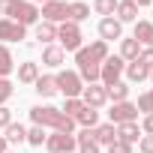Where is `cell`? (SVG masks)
Returning a JSON list of instances; mask_svg holds the SVG:
<instances>
[{"label": "cell", "mask_w": 153, "mask_h": 153, "mask_svg": "<svg viewBox=\"0 0 153 153\" xmlns=\"http://www.w3.org/2000/svg\"><path fill=\"white\" fill-rule=\"evenodd\" d=\"M27 36V27H21L12 18H0V45H9V42H21Z\"/></svg>", "instance_id": "30bf717a"}, {"label": "cell", "mask_w": 153, "mask_h": 153, "mask_svg": "<svg viewBox=\"0 0 153 153\" xmlns=\"http://www.w3.org/2000/svg\"><path fill=\"white\" fill-rule=\"evenodd\" d=\"M57 93H63L66 99H75V96H81L84 90V81H81V75L75 72V69H60L57 75Z\"/></svg>", "instance_id": "3957f363"}, {"label": "cell", "mask_w": 153, "mask_h": 153, "mask_svg": "<svg viewBox=\"0 0 153 153\" xmlns=\"http://www.w3.org/2000/svg\"><path fill=\"white\" fill-rule=\"evenodd\" d=\"M138 63H141V66H147V69H153V48H141Z\"/></svg>", "instance_id": "e575fe53"}, {"label": "cell", "mask_w": 153, "mask_h": 153, "mask_svg": "<svg viewBox=\"0 0 153 153\" xmlns=\"http://www.w3.org/2000/svg\"><path fill=\"white\" fill-rule=\"evenodd\" d=\"M87 18H90V6H87V3H81V0L69 3V21H72V24H81V21H87Z\"/></svg>", "instance_id": "83f0119b"}, {"label": "cell", "mask_w": 153, "mask_h": 153, "mask_svg": "<svg viewBox=\"0 0 153 153\" xmlns=\"http://www.w3.org/2000/svg\"><path fill=\"white\" fill-rule=\"evenodd\" d=\"M12 93H15L12 81H9V78H0V105H6V102L12 99Z\"/></svg>", "instance_id": "836d02e7"}, {"label": "cell", "mask_w": 153, "mask_h": 153, "mask_svg": "<svg viewBox=\"0 0 153 153\" xmlns=\"http://www.w3.org/2000/svg\"><path fill=\"white\" fill-rule=\"evenodd\" d=\"M108 117H111V123L114 126H120V123H132V120H138V108H135V102H114L111 105V111H108Z\"/></svg>", "instance_id": "9c48e42d"}, {"label": "cell", "mask_w": 153, "mask_h": 153, "mask_svg": "<svg viewBox=\"0 0 153 153\" xmlns=\"http://www.w3.org/2000/svg\"><path fill=\"white\" fill-rule=\"evenodd\" d=\"M9 123H12V111H9L6 105H0V129H6Z\"/></svg>", "instance_id": "8d00e7d4"}, {"label": "cell", "mask_w": 153, "mask_h": 153, "mask_svg": "<svg viewBox=\"0 0 153 153\" xmlns=\"http://www.w3.org/2000/svg\"><path fill=\"white\" fill-rule=\"evenodd\" d=\"M99 36H102V42H117V39H123V24L111 15V18H102L99 21Z\"/></svg>", "instance_id": "7c38bea8"}, {"label": "cell", "mask_w": 153, "mask_h": 153, "mask_svg": "<svg viewBox=\"0 0 153 153\" xmlns=\"http://www.w3.org/2000/svg\"><path fill=\"white\" fill-rule=\"evenodd\" d=\"M75 141H78V153H99V144L93 141V129H78Z\"/></svg>", "instance_id": "d6986e66"}, {"label": "cell", "mask_w": 153, "mask_h": 153, "mask_svg": "<svg viewBox=\"0 0 153 153\" xmlns=\"http://www.w3.org/2000/svg\"><path fill=\"white\" fill-rule=\"evenodd\" d=\"M75 126H81V129H96V126H99V111L90 108V105H84V111L75 117Z\"/></svg>", "instance_id": "7402d4cb"}, {"label": "cell", "mask_w": 153, "mask_h": 153, "mask_svg": "<svg viewBox=\"0 0 153 153\" xmlns=\"http://www.w3.org/2000/svg\"><path fill=\"white\" fill-rule=\"evenodd\" d=\"M93 141H96L99 147H111V144L117 141V126H114V123H99V126L93 129Z\"/></svg>", "instance_id": "4fadbf2b"}, {"label": "cell", "mask_w": 153, "mask_h": 153, "mask_svg": "<svg viewBox=\"0 0 153 153\" xmlns=\"http://www.w3.org/2000/svg\"><path fill=\"white\" fill-rule=\"evenodd\" d=\"M123 69H126V60H123L120 54H108V57L102 60V69H99V84H102V87H108V84L120 81Z\"/></svg>", "instance_id": "5b68a950"}, {"label": "cell", "mask_w": 153, "mask_h": 153, "mask_svg": "<svg viewBox=\"0 0 153 153\" xmlns=\"http://www.w3.org/2000/svg\"><path fill=\"white\" fill-rule=\"evenodd\" d=\"M45 150L48 153H72V150H78V141H75V135H66V132H51L45 138Z\"/></svg>", "instance_id": "ba28073f"}, {"label": "cell", "mask_w": 153, "mask_h": 153, "mask_svg": "<svg viewBox=\"0 0 153 153\" xmlns=\"http://www.w3.org/2000/svg\"><path fill=\"white\" fill-rule=\"evenodd\" d=\"M81 99H84V105H90V108H96V111L108 102V96H105V87H102V84H84Z\"/></svg>", "instance_id": "8fae6325"}, {"label": "cell", "mask_w": 153, "mask_h": 153, "mask_svg": "<svg viewBox=\"0 0 153 153\" xmlns=\"http://www.w3.org/2000/svg\"><path fill=\"white\" fill-rule=\"evenodd\" d=\"M132 39H135L141 48H153V21H135Z\"/></svg>", "instance_id": "5bb4252c"}, {"label": "cell", "mask_w": 153, "mask_h": 153, "mask_svg": "<svg viewBox=\"0 0 153 153\" xmlns=\"http://www.w3.org/2000/svg\"><path fill=\"white\" fill-rule=\"evenodd\" d=\"M138 54H141V45H138L132 36H129V39L123 36V39H120V57H123L126 63H132V60H138Z\"/></svg>", "instance_id": "d4e9b609"}, {"label": "cell", "mask_w": 153, "mask_h": 153, "mask_svg": "<svg viewBox=\"0 0 153 153\" xmlns=\"http://www.w3.org/2000/svg\"><path fill=\"white\" fill-rule=\"evenodd\" d=\"M39 18L48 21V24H63V21H69V3H63V0H48L39 9Z\"/></svg>", "instance_id": "52a82bcc"}, {"label": "cell", "mask_w": 153, "mask_h": 153, "mask_svg": "<svg viewBox=\"0 0 153 153\" xmlns=\"http://www.w3.org/2000/svg\"><path fill=\"white\" fill-rule=\"evenodd\" d=\"M75 63H78V69H75V72H78L81 75V81L84 84H99V69H102V63L81 45L78 51H75Z\"/></svg>", "instance_id": "7a4b0ae2"}, {"label": "cell", "mask_w": 153, "mask_h": 153, "mask_svg": "<svg viewBox=\"0 0 153 153\" xmlns=\"http://www.w3.org/2000/svg\"><path fill=\"white\" fill-rule=\"evenodd\" d=\"M138 150L141 153H153V135H141L138 138Z\"/></svg>", "instance_id": "d590c367"}, {"label": "cell", "mask_w": 153, "mask_h": 153, "mask_svg": "<svg viewBox=\"0 0 153 153\" xmlns=\"http://www.w3.org/2000/svg\"><path fill=\"white\" fill-rule=\"evenodd\" d=\"M141 135H144V132H141L138 120H132V123H120V126H117V141H123V144H138Z\"/></svg>", "instance_id": "9a60e30c"}, {"label": "cell", "mask_w": 153, "mask_h": 153, "mask_svg": "<svg viewBox=\"0 0 153 153\" xmlns=\"http://www.w3.org/2000/svg\"><path fill=\"white\" fill-rule=\"evenodd\" d=\"M33 90H36L39 96L51 99V96L57 93V78H54V75H39V78H36V84H33Z\"/></svg>", "instance_id": "ffe728a7"}, {"label": "cell", "mask_w": 153, "mask_h": 153, "mask_svg": "<svg viewBox=\"0 0 153 153\" xmlns=\"http://www.w3.org/2000/svg\"><path fill=\"white\" fill-rule=\"evenodd\" d=\"M30 3H48V0H30Z\"/></svg>", "instance_id": "7bdbcfd3"}, {"label": "cell", "mask_w": 153, "mask_h": 153, "mask_svg": "<svg viewBox=\"0 0 153 153\" xmlns=\"http://www.w3.org/2000/svg\"><path fill=\"white\" fill-rule=\"evenodd\" d=\"M18 3V0H0V15L3 18H9V12H12V6Z\"/></svg>", "instance_id": "f35d334b"}, {"label": "cell", "mask_w": 153, "mask_h": 153, "mask_svg": "<svg viewBox=\"0 0 153 153\" xmlns=\"http://www.w3.org/2000/svg\"><path fill=\"white\" fill-rule=\"evenodd\" d=\"M36 78H39V63H36V60L18 63V81H21V84H36Z\"/></svg>", "instance_id": "e0dca14e"}, {"label": "cell", "mask_w": 153, "mask_h": 153, "mask_svg": "<svg viewBox=\"0 0 153 153\" xmlns=\"http://www.w3.org/2000/svg\"><path fill=\"white\" fill-rule=\"evenodd\" d=\"M60 111H63L66 117H72V120H75V117H78V114L84 111V99H81V96H75V99H66V105H63Z\"/></svg>", "instance_id": "4dcf8cb0"}, {"label": "cell", "mask_w": 153, "mask_h": 153, "mask_svg": "<svg viewBox=\"0 0 153 153\" xmlns=\"http://www.w3.org/2000/svg\"><path fill=\"white\" fill-rule=\"evenodd\" d=\"M93 12L102 18H111L117 12V0H93Z\"/></svg>", "instance_id": "f546056e"}, {"label": "cell", "mask_w": 153, "mask_h": 153, "mask_svg": "<svg viewBox=\"0 0 153 153\" xmlns=\"http://www.w3.org/2000/svg\"><path fill=\"white\" fill-rule=\"evenodd\" d=\"M36 39H39L42 45H54V39H57V24L39 21V24H36Z\"/></svg>", "instance_id": "cb8c5ba5"}, {"label": "cell", "mask_w": 153, "mask_h": 153, "mask_svg": "<svg viewBox=\"0 0 153 153\" xmlns=\"http://www.w3.org/2000/svg\"><path fill=\"white\" fill-rule=\"evenodd\" d=\"M108 153H132V144H123V141H114L108 147Z\"/></svg>", "instance_id": "74e56055"}, {"label": "cell", "mask_w": 153, "mask_h": 153, "mask_svg": "<svg viewBox=\"0 0 153 153\" xmlns=\"http://www.w3.org/2000/svg\"><path fill=\"white\" fill-rule=\"evenodd\" d=\"M87 51H90V54H93V57H96V60L102 63V60L108 57V42H102V39H96V42H90V45H87Z\"/></svg>", "instance_id": "d6a6232c"}, {"label": "cell", "mask_w": 153, "mask_h": 153, "mask_svg": "<svg viewBox=\"0 0 153 153\" xmlns=\"http://www.w3.org/2000/svg\"><path fill=\"white\" fill-rule=\"evenodd\" d=\"M3 138H6V144H24V141H27V126H21V123L12 120V123L6 126V135H3Z\"/></svg>", "instance_id": "4316f807"}, {"label": "cell", "mask_w": 153, "mask_h": 153, "mask_svg": "<svg viewBox=\"0 0 153 153\" xmlns=\"http://www.w3.org/2000/svg\"><path fill=\"white\" fill-rule=\"evenodd\" d=\"M150 81H153V69H150Z\"/></svg>", "instance_id": "ee69618b"}, {"label": "cell", "mask_w": 153, "mask_h": 153, "mask_svg": "<svg viewBox=\"0 0 153 153\" xmlns=\"http://www.w3.org/2000/svg\"><path fill=\"white\" fill-rule=\"evenodd\" d=\"M117 21L120 24H129V21H138V6L132 3V0H117Z\"/></svg>", "instance_id": "ac0fdd59"}, {"label": "cell", "mask_w": 153, "mask_h": 153, "mask_svg": "<svg viewBox=\"0 0 153 153\" xmlns=\"http://www.w3.org/2000/svg\"><path fill=\"white\" fill-rule=\"evenodd\" d=\"M9 18H12V21H18L21 27L39 24V6H36V3H30V0H18V3L12 6V12H9Z\"/></svg>", "instance_id": "8992f818"}, {"label": "cell", "mask_w": 153, "mask_h": 153, "mask_svg": "<svg viewBox=\"0 0 153 153\" xmlns=\"http://www.w3.org/2000/svg\"><path fill=\"white\" fill-rule=\"evenodd\" d=\"M123 72H126V78H129L132 84H141V81H147V78H150V69H147V66H141L138 60L126 63V69H123Z\"/></svg>", "instance_id": "44dd1931"}, {"label": "cell", "mask_w": 153, "mask_h": 153, "mask_svg": "<svg viewBox=\"0 0 153 153\" xmlns=\"http://www.w3.org/2000/svg\"><path fill=\"white\" fill-rule=\"evenodd\" d=\"M105 96H108L111 102H126V99H129V84H126V81H114V84L105 87Z\"/></svg>", "instance_id": "484cf974"}, {"label": "cell", "mask_w": 153, "mask_h": 153, "mask_svg": "<svg viewBox=\"0 0 153 153\" xmlns=\"http://www.w3.org/2000/svg\"><path fill=\"white\" fill-rule=\"evenodd\" d=\"M57 42H60V48H63V51H78V48H81V42H84V33H81V27H78V24L63 21V24H57Z\"/></svg>", "instance_id": "277c9868"}, {"label": "cell", "mask_w": 153, "mask_h": 153, "mask_svg": "<svg viewBox=\"0 0 153 153\" xmlns=\"http://www.w3.org/2000/svg\"><path fill=\"white\" fill-rule=\"evenodd\" d=\"M30 120L36 126H45V129H54V132H66V135H75V120L66 117L60 108L54 105H33L30 108Z\"/></svg>", "instance_id": "6da1fadb"}, {"label": "cell", "mask_w": 153, "mask_h": 153, "mask_svg": "<svg viewBox=\"0 0 153 153\" xmlns=\"http://www.w3.org/2000/svg\"><path fill=\"white\" fill-rule=\"evenodd\" d=\"M0 153H6V138L0 135Z\"/></svg>", "instance_id": "b9f144b4"}, {"label": "cell", "mask_w": 153, "mask_h": 153, "mask_svg": "<svg viewBox=\"0 0 153 153\" xmlns=\"http://www.w3.org/2000/svg\"><path fill=\"white\" fill-rule=\"evenodd\" d=\"M150 6H153V0H150Z\"/></svg>", "instance_id": "bcb514c9"}, {"label": "cell", "mask_w": 153, "mask_h": 153, "mask_svg": "<svg viewBox=\"0 0 153 153\" xmlns=\"http://www.w3.org/2000/svg\"><path fill=\"white\" fill-rule=\"evenodd\" d=\"M6 153H15V150H6Z\"/></svg>", "instance_id": "f6af8a7d"}, {"label": "cell", "mask_w": 153, "mask_h": 153, "mask_svg": "<svg viewBox=\"0 0 153 153\" xmlns=\"http://www.w3.org/2000/svg\"><path fill=\"white\" fill-rule=\"evenodd\" d=\"M15 72V57L9 51V45H0V78H9Z\"/></svg>", "instance_id": "603a6c76"}, {"label": "cell", "mask_w": 153, "mask_h": 153, "mask_svg": "<svg viewBox=\"0 0 153 153\" xmlns=\"http://www.w3.org/2000/svg\"><path fill=\"white\" fill-rule=\"evenodd\" d=\"M132 3H135V6L141 9V6H150V0H132Z\"/></svg>", "instance_id": "60d3db41"}, {"label": "cell", "mask_w": 153, "mask_h": 153, "mask_svg": "<svg viewBox=\"0 0 153 153\" xmlns=\"http://www.w3.org/2000/svg\"><path fill=\"white\" fill-rule=\"evenodd\" d=\"M141 132H144V135H153V114H144V120H141Z\"/></svg>", "instance_id": "ab89813d"}, {"label": "cell", "mask_w": 153, "mask_h": 153, "mask_svg": "<svg viewBox=\"0 0 153 153\" xmlns=\"http://www.w3.org/2000/svg\"><path fill=\"white\" fill-rule=\"evenodd\" d=\"M63 60H66V51H63L60 45H45V48H42V63H45V66L60 69Z\"/></svg>", "instance_id": "2e32d148"}, {"label": "cell", "mask_w": 153, "mask_h": 153, "mask_svg": "<svg viewBox=\"0 0 153 153\" xmlns=\"http://www.w3.org/2000/svg\"><path fill=\"white\" fill-rule=\"evenodd\" d=\"M135 108H138L141 114H153V87H150V90H144V93L138 96Z\"/></svg>", "instance_id": "1f68e13d"}, {"label": "cell", "mask_w": 153, "mask_h": 153, "mask_svg": "<svg viewBox=\"0 0 153 153\" xmlns=\"http://www.w3.org/2000/svg\"><path fill=\"white\" fill-rule=\"evenodd\" d=\"M45 138H48L45 126H36V123H33V126L27 129V144H30V147H42V144H45Z\"/></svg>", "instance_id": "f1b7e54d"}]
</instances>
